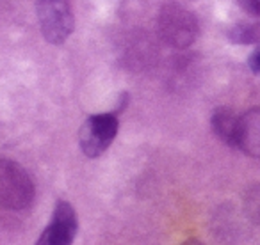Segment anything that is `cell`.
<instances>
[{"mask_svg": "<svg viewBox=\"0 0 260 245\" xmlns=\"http://www.w3.org/2000/svg\"><path fill=\"white\" fill-rule=\"evenodd\" d=\"M34 199V185L22 166L0 158V206L6 210H23Z\"/></svg>", "mask_w": 260, "mask_h": 245, "instance_id": "6da1fadb", "label": "cell"}, {"mask_svg": "<svg viewBox=\"0 0 260 245\" xmlns=\"http://www.w3.org/2000/svg\"><path fill=\"white\" fill-rule=\"evenodd\" d=\"M159 30L162 39L175 48H187L198 36L194 15L178 4H166L159 15Z\"/></svg>", "mask_w": 260, "mask_h": 245, "instance_id": "7a4b0ae2", "label": "cell"}, {"mask_svg": "<svg viewBox=\"0 0 260 245\" xmlns=\"http://www.w3.org/2000/svg\"><path fill=\"white\" fill-rule=\"evenodd\" d=\"M36 11L45 39L52 45L64 43L75 25L68 0H38Z\"/></svg>", "mask_w": 260, "mask_h": 245, "instance_id": "3957f363", "label": "cell"}, {"mask_svg": "<svg viewBox=\"0 0 260 245\" xmlns=\"http://www.w3.org/2000/svg\"><path fill=\"white\" fill-rule=\"evenodd\" d=\"M116 134L118 119L114 114L91 115L80 128V149L89 158H96L112 144Z\"/></svg>", "mask_w": 260, "mask_h": 245, "instance_id": "277c9868", "label": "cell"}, {"mask_svg": "<svg viewBox=\"0 0 260 245\" xmlns=\"http://www.w3.org/2000/svg\"><path fill=\"white\" fill-rule=\"evenodd\" d=\"M79 222L73 206L66 201H59L52 213V220L41 236L38 238L36 245H72L75 240Z\"/></svg>", "mask_w": 260, "mask_h": 245, "instance_id": "5b68a950", "label": "cell"}, {"mask_svg": "<svg viewBox=\"0 0 260 245\" xmlns=\"http://www.w3.org/2000/svg\"><path fill=\"white\" fill-rule=\"evenodd\" d=\"M237 148L260 158V108H251L239 117Z\"/></svg>", "mask_w": 260, "mask_h": 245, "instance_id": "8992f818", "label": "cell"}, {"mask_svg": "<svg viewBox=\"0 0 260 245\" xmlns=\"http://www.w3.org/2000/svg\"><path fill=\"white\" fill-rule=\"evenodd\" d=\"M212 130L217 139L228 144L230 148H237L239 134V115L230 108H217L212 115Z\"/></svg>", "mask_w": 260, "mask_h": 245, "instance_id": "52a82bcc", "label": "cell"}, {"mask_svg": "<svg viewBox=\"0 0 260 245\" xmlns=\"http://www.w3.org/2000/svg\"><path fill=\"white\" fill-rule=\"evenodd\" d=\"M230 39L239 45H260V23H239L230 30Z\"/></svg>", "mask_w": 260, "mask_h": 245, "instance_id": "ba28073f", "label": "cell"}, {"mask_svg": "<svg viewBox=\"0 0 260 245\" xmlns=\"http://www.w3.org/2000/svg\"><path fill=\"white\" fill-rule=\"evenodd\" d=\"M246 212L256 224H260V185L246 194Z\"/></svg>", "mask_w": 260, "mask_h": 245, "instance_id": "9c48e42d", "label": "cell"}, {"mask_svg": "<svg viewBox=\"0 0 260 245\" xmlns=\"http://www.w3.org/2000/svg\"><path fill=\"white\" fill-rule=\"evenodd\" d=\"M237 2L248 15L260 16V0H237Z\"/></svg>", "mask_w": 260, "mask_h": 245, "instance_id": "30bf717a", "label": "cell"}, {"mask_svg": "<svg viewBox=\"0 0 260 245\" xmlns=\"http://www.w3.org/2000/svg\"><path fill=\"white\" fill-rule=\"evenodd\" d=\"M248 66L255 75H260V50H255L248 59Z\"/></svg>", "mask_w": 260, "mask_h": 245, "instance_id": "8fae6325", "label": "cell"}, {"mask_svg": "<svg viewBox=\"0 0 260 245\" xmlns=\"http://www.w3.org/2000/svg\"><path fill=\"white\" fill-rule=\"evenodd\" d=\"M182 245H203L202 241H198V240H194V238H191V240H185Z\"/></svg>", "mask_w": 260, "mask_h": 245, "instance_id": "7c38bea8", "label": "cell"}]
</instances>
